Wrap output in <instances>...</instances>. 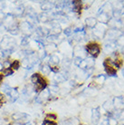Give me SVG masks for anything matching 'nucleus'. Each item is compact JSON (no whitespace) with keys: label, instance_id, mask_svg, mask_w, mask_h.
I'll return each instance as SVG.
<instances>
[{"label":"nucleus","instance_id":"f257e3e1","mask_svg":"<svg viewBox=\"0 0 124 125\" xmlns=\"http://www.w3.org/2000/svg\"><path fill=\"white\" fill-rule=\"evenodd\" d=\"M16 46V41L14 40L12 37L9 36H4L1 43H0V47H1V50L6 51L7 53H11L14 50V48Z\"/></svg>","mask_w":124,"mask_h":125},{"label":"nucleus","instance_id":"f03ea898","mask_svg":"<svg viewBox=\"0 0 124 125\" xmlns=\"http://www.w3.org/2000/svg\"><path fill=\"white\" fill-rule=\"evenodd\" d=\"M85 49H86L87 53L93 57H97L99 55L100 52H101L99 44H96V43H90V44H88L86 45V47H85Z\"/></svg>","mask_w":124,"mask_h":125},{"label":"nucleus","instance_id":"7ed1b4c3","mask_svg":"<svg viewBox=\"0 0 124 125\" xmlns=\"http://www.w3.org/2000/svg\"><path fill=\"white\" fill-rule=\"evenodd\" d=\"M103 66H104V68H105L106 73H107L110 76H115V75H116V69H115L114 67H113V65L111 63L110 58H107V59L104 61Z\"/></svg>","mask_w":124,"mask_h":125},{"label":"nucleus","instance_id":"20e7f679","mask_svg":"<svg viewBox=\"0 0 124 125\" xmlns=\"http://www.w3.org/2000/svg\"><path fill=\"white\" fill-rule=\"evenodd\" d=\"M20 28H21V31L24 33L25 36H29L32 34V32H33V25L31 23L25 21V22L21 24Z\"/></svg>","mask_w":124,"mask_h":125},{"label":"nucleus","instance_id":"39448f33","mask_svg":"<svg viewBox=\"0 0 124 125\" xmlns=\"http://www.w3.org/2000/svg\"><path fill=\"white\" fill-rule=\"evenodd\" d=\"M12 118L14 121H16L17 122H23L29 119V115L25 113H16L15 114H13Z\"/></svg>","mask_w":124,"mask_h":125},{"label":"nucleus","instance_id":"423d86ee","mask_svg":"<svg viewBox=\"0 0 124 125\" xmlns=\"http://www.w3.org/2000/svg\"><path fill=\"white\" fill-rule=\"evenodd\" d=\"M6 95L8 96V98L10 99V101H11L12 103H14L15 101L17 100V98H18V96H19V94H18V92H17L16 89L11 88V89H10V91L6 94Z\"/></svg>","mask_w":124,"mask_h":125},{"label":"nucleus","instance_id":"0eeeda50","mask_svg":"<svg viewBox=\"0 0 124 125\" xmlns=\"http://www.w3.org/2000/svg\"><path fill=\"white\" fill-rule=\"evenodd\" d=\"M48 97H49V91L43 90V91L41 92L40 94H39V95L37 96V98H36V102L39 103H43V102H44V101L46 100Z\"/></svg>","mask_w":124,"mask_h":125},{"label":"nucleus","instance_id":"6e6552de","mask_svg":"<svg viewBox=\"0 0 124 125\" xmlns=\"http://www.w3.org/2000/svg\"><path fill=\"white\" fill-rule=\"evenodd\" d=\"M100 116H101V113L99 112V109L96 108V109H93V123H95L96 124L97 122H99L100 120Z\"/></svg>","mask_w":124,"mask_h":125},{"label":"nucleus","instance_id":"1a4fd4ad","mask_svg":"<svg viewBox=\"0 0 124 125\" xmlns=\"http://www.w3.org/2000/svg\"><path fill=\"white\" fill-rule=\"evenodd\" d=\"M72 6V8L75 12L80 13L82 10V2L81 1H72L71 2Z\"/></svg>","mask_w":124,"mask_h":125},{"label":"nucleus","instance_id":"9d476101","mask_svg":"<svg viewBox=\"0 0 124 125\" xmlns=\"http://www.w3.org/2000/svg\"><path fill=\"white\" fill-rule=\"evenodd\" d=\"M85 22H86L87 26H89V27H94V26H96L97 20L94 17H88L85 20Z\"/></svg>","mask_w":124,"mask_h":125},{"label":"nucleus","instance_id":"9b49d317","mask_svg":"<svg viewBox=\"0 0 124 125\" xmlns=\"http://www.w3.org/2000/svg\"><path fill=\"white\" fill-rule=\"evenodd\" d=\"M53 6V5L50 2H44L43 4H42L41 6V8L43 10V11H49V10L52 9V7Z\"/></svg>","mask_w":124,"mask_h":125},{"label":"nucleus","instance_id":"f8f14e48","mask_svg":"<svg viewBox=\"0 0 124 125\" xmlns=\"http://www.w3.org/2000/svg\"><path fill=\"white\" fill-rule=\"evenodd\" d=\"M24 12H25L24 8H23L22 6H19V7H16V9H15V11H14V15H15L16 16H20L24 14Z\"/></svg>","mask_w":124,"mask_h":125},{"label":"nucleus","instance_id":"ddd939ff","mask_svg":"<svg viewBox=\"0 0 124 125\" xmlns=\"http://www.w3.org/2000/svg\"><path fill=\"white\" fill-rule=\"evenodd\" d=\"M41 77H42V76H41L39 73H34V74L31 76V82L34 83V84H36L37 82L39 81V79H40Z\"/></svg>","mask_w":124,"mask_h":125},{"label":"nucleus","instance_id":"4468645a","mask_svg":"<svg viewBox=\"0 0 124 125\" xmlns=\"http://www.w3.org/2000/svg\"><path fill=\"white\" fill-rule=\"evenodd\" d=\"M59 62H60V59L57 55H55V54L51 55V57H50V62H51V63H53V64H57V63H59Z\"/></svg>","mask_w":124,"mask_h":125},{"label":"nucleus","instance_id":"2eb2a0df","mask_svg":"<svg viewBox=\"0 0 124 125\" xmlns=\"http://www.w3.org/2000/svg\"><path fill=\"white\" fill-rule=\"evenodd\" d=\"M19 67H20V62H19V61H17V60L14 61V62H11V64H10V68L12 69L13 71H14V70H17Z\"/></svg>","mask_w":124,"mask_h":125},{"label":"nucleus","instance_id":"dca6fc26","mask_svg":"<svg viewBox=\"0 0 124 125\" xmlns=\"http://www.w3.org/2000/svg\"><path fill=\"white\" fill-rule=\"evenodd\" d=\"M39 17H38V20L39 21H41V22H47L48 20H49V18L47 17V15H45V14H41V15H39Z\"/></svg>","mask_w":124,"mask_h":125},{"label":"nucleus","instance_id":"f3484780","mask_svg":"<svg viewBox=\"0 0 124 125\" xmlns=\"http://www.w3.org/2000/svg\"><path fill=\"white\" fill-rule=\"evenodd\" d=\"M3 73H5V75H6V76H10V75L13 74L14 71H13L10 67H8V68H4L3 69Z\"/></svg>","mask_w":124,"mask_h":125},{"label":"nucleus","instance_id":"a211bd4d","mask_svg":"<svg viewBox=\"0 0 124 125\" xmlns=\"http://www.w3.org/2000/svg\"><path fill=\"white\" fill-rule=\"evenodd\" d=\"M116 44L120 46H124V35H121V37H119L116 41Z\"/></svg>","mask_w":124,"mask_h":125},{"label":"nucleus","instance_id":"6ab92c4d","mask_svg":"<svg viewBox=\"0 0 124 125\" xmlns=\"http://www.w3.org/2000/svg\"><path fill=\"white\" fill-rule=\"evenodd\" d=\"M83 58L80 56H77V57H75L74 58V61H73V62H74V64L75 65H77V66H80L81 65V63L83 62Z\"/></svg>","mask_w":124,"mask_h":125},{"label":"nucleus","instance_id":"aec40b11","mask_svg":"<svg viewBox=\"0 0 124 125\" xmlns=\"http://www.w3.org/2000/svg\"><path fill=\"white\" fill-rule=\"evenodd\" d=\"M42 71H43V73H45V74H48L50 72H51V67L48 65H43L42 67Z\"/></svg>","mask_w":124,"mask_h":125},{"label":"nucleus","instance_id":"412c9836","mask_svg":"<svg viewBox=\"0 0 124 125\" xmlns=\"http://www.w3.org/2000/svg\"><path fill=\"white\" fill-rule=\"evenodd\" d=\"M6 102V98L3 94L0 93V107L3 106V104Z\"/></svg>","mask_w":124,"mask_h":125},{"label":"nucleus","instance_id":"4be33fe9","mask_svg":"<svg viewBox=\"0 0 124 125\" xmlns=\"http://www.w3.org/2000/svg\"><path fill=\"white\" fill-rule=\"evenodd\" d=\"M43 125H57L55 122L53 121H49V120H44L43 122Z\"/></svg>","mask_w":124,"mask_h":125},{"label":"nucleus","instance_id":"5701e85b","mask_svg":"<svg viewBox=\"0 0 124 125\" xmlns=\"http://www.w3.org/2000/svg\"><path fill=\"white\" fill-rule=\"evenodd\" d=\"M45 120L54 121V120H56V115H55V114H51V113H49V114H47V115H46V117H45Z\"/></svg>","mask_w":124,"mask_h":125},{"label":"nucleus","instance_id":"b1692460","mask_svg":"<svg viewBox=\"0 0 124 125\" xmlns=\"http://www.w3.org/2000/svg\"><path fill=\"white\" fill-rule=\"evenodd\" d=\"M57 38H58V35H56V34H51V35H49V36L47 37V40L51 41V42H53V41H55Z\"/></svg>","mask_w":124,"mask_h":125},{"label":"nucleus","instance_id":"393cba45","mask_svg":"<svg viewBox=\"0 0 124 125\" xmlns=\"http://www.w3.org/2000/svg\"><path fill=\"white\" fill-rule=\"evenodd\" d=\"M63 33H64V34H66V35H68V36H70V35H71V34H72L73 32H72V29L71 27H68V28L65 29Z\"/></svg>","mask_w":124,"mask_h":125},{"label":"nucleus","instance_id":"a878e982","mask_svg":"<svg viewBox=\"0 0 124 125\" xmlns=\"http://www.w3.org/2000/svg\"><path fill=\"white\" fill-rule=\"evenodd\" d=\"M27 44H28V36H25L24 39H22V45L25 46V45H27Z\"/></svg>","mask_w":124,"mask_h":125},{"label":"nucleus","instance_id":"bb28decb","mask_svg":"<svg viewBox=\"0 0 124 125\" xmlns=\"http://www.w3.org/2000/svg\"><path fill=\"white\" fill-rule=\"evenodd\" d=\"M58 71H59V69L57 68V67H51V72L58 73Z\"/></svg>","mask_w":124,"mask_h":125},{"label":"nucleus","instance_id":"cd10ccee","mask_svg":"<svg viewBox=\"0 0 124 125\" xmlns=\"http://www.w3.org/2000/svg\"><path fill=\"white\" fill-rule=\"evenodd\" d=\"M13 125H23V124H22L21 122H15Z\"/></svg>","mask_w":124,"mask_h":125},{"label":"nucleus","instance_id":"c85d7f7f","mask_svg":"<svg viewBox=\"0 0 124 125\" xmlns=\"http://www.w3.org/2000/svg\"><path fill=\"white\" fill-rule=\"evenodd\" d=\"M2 77H3V76H2V74L0 73V83H1V80H2Z\"/></svg>","mask_w":124,"mask_h":125},{"label":"nucleus","instance_id":"c756f323","mask_svg":"<svg viewBox=\"0 0 124 125\" xmlns=\"http://www.w3.org/2000/svg\"><path fill=\"white\" fill-rule=\"evenodd\" d=\"M122 74H123V77H124V68H123V70H122Z\"/></svg>","mask_w":124,"mask_h":125},{"label":"nucleus","instance_id":"7c9ffc66","mask_svg":"<svg viewBox=\"0 0 124 125\" xmlns=\"http://www.w3.org/2000/svg\"><path fill=\"white\" fill-rule=\"evenodd\" d=\"M0 125H2V121H1V119H0Z\"/></svg>","mask_w":124,"mask_h":125},{"label":"nucleus","instance_id":"2f4dec72","mask_svg":"<svg viewBox=\"0 0 124 125\" xmlns=\"http://www.w3.org/2000/svg\"><path fill=\"white\" fill-rule=\"evenodd\" d=\"M0 33H1V32H0Z\"/></svg>","mask_w":124,"mask_h":125}]
</instances>
